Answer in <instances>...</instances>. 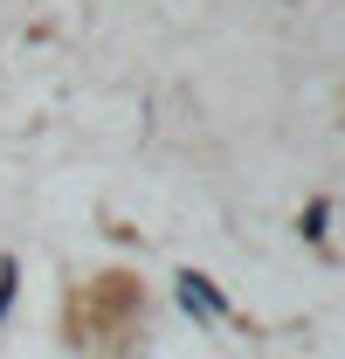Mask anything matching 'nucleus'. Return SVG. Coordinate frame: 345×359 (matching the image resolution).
Listing matches in <instances>:
<instances>
[{"mask_svg":"<svg viewBox=\"0 0 345 359\" xmlns=\"http://www.w3.org/2000/svg\"><path fill=\"white\" fill-rule=\"evenodd\" d=\"M297 235L304 242H325V235H332V201H311V208L297 215Z\"/></svg>","mask_w":345,"mask_h":359,"instance_id":"nucleus-2","label":"nucleus"},{"mask_svg":"<svg viewBox=\"0 0 345 359\" xmlns=\"http://www.w3.org/2000/svg\"><path fill=\"white\" fill-rule=\"evenodd\" d=\"M14 297H21V269H14V256H0V325L14 318Z\"/></svg>","mask_w":345,"mask_h":359,"instance_id":"nucleus-3","label":"nucleus"},{"mask_svg":"<svg viewBox=\"0 0 345 359\" xmlns=\"http://www.w3.org/2000/svg\"><path fill=\"white\" fill-rule=\"evenodd\" d=\"M180 311H194V318H228V297L215 290V276H201V269H180Z\"/></svg>","mask_w":345,"mask_h":359,"instance_id":"nucleus-1","label":"nucleus"}]
</instances>
